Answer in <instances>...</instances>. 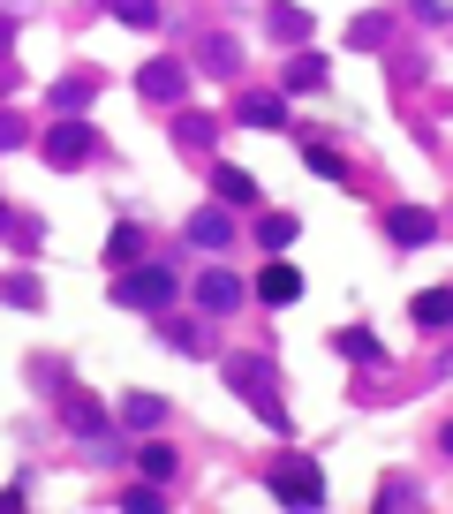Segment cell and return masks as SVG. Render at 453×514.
<instances>
[{
	"label": "cell",
	"mask_w": 453,
	"mask_h": 514,
	"mask_svg": "<svg viewBox=\"0 0 453 514\" xmlns=\"http://www.w3.org/2000/svg\"><path fill=\"white\" fill-rule=\"evenodd\" d=\"M53 106H61V114H84L91 91H84V84H61V91H53Z\"/></svg>",
	"instance_id": "d6986e66"
},
{
	"label": "cell",
	"mask_w": 453,
	"mask_h": 514,
	"mask_svg": "<svg viewBox=\"0 0 453 514\" xmlns=\"http://www.w3.org/2000/svg\"><path fill=\"white\" fill-rule=\"evenodd\" d=\"M114 16L121 23H151V16H159V0H114Z\"/></svg>",
	"instance_id": "ac0fdd59"
},
{
	"label": "cell",
	"mask_w": 453,
	"mask_h": 514,
	"mask_svg": "<svg viewBox=\"0 0 453 514\" xmlns=\"http://www.w3.org/2000/svg\"><path fill=\"white\" fill-rule=\"evenodd\" d=\"M272 484H280V499H295V507H318V499H325V484L310 477V469H280Z\"/></svg>",
	"instance_id": "8992f818"
},
{
	"label": "cell",
	"mask_w": 453,
	"mask_h": 514,
	"mask_svg": "<svg viewBox=\"0 0 453 514\" xmlns=\"http://www.w3.org/2000/svg\"><path fill=\"white\" fill-rule=\"evenodd\" d=\"M446 454H453V431H446Z\"/></svg>",
	"instance_id": "603a6c76"
},
{
	"label": "cell",
	"mask_w": 453,
	"mask_h": 514,
	"mask_svg": "<svg viewBox=\"0 0 453 514\" xmlns=\"http://www.w3.org/2000/svg\"><path fill=\"white\" fill-rule=\"evenodd\" d=\"M235 114L250 121V129H280V121H287V106H280V99H242Z\"/></svg>",
	"instance_id": "7c38bea8"
},
{
	"label": "cell",
	"mask_w": 453,
	"mask_h": 514,
	"mask_svg": "<svg viewBox=\"0 0 453 514\" xmlns=\"http://www.w3.org/2000/svg\"><path fill=\"white\" fill-rule=\"evenodd\" d=\"M340 348H348V356H355V363H386V348L370 341V333H340Z\"/></svg>",
	"instance_id": "2e32d148"
},
{
	"label": "cell",
	"mask_w": 453,
	"mask_h": 514,
	"mask_svg": "<svg viewBox=\"0 0 453 514\" xmlns=\"http://www.w3.org/2000/svg\"><path fill=\"white\" fill-rule=\"evenodd\" d=\"M325 84V53H295V69H287V91H318Z\"/></svg>",
	"instance_id": "8fae6325"
},
{
	"label": "cell",
	"mask_w": 453,
	"mask_h": 514,
	"mask_svg": "<svg viewBox=\"0 0 453 514\" xmlns=\"http://www.w3.org/2000/svg\"><path fill=\"white\" fill-rule=\"evenodd\" d=\"M393 242H401V250H416V242H431L438 235V220H431V212H393Z\"/></svg>",
	"instance_id": "52a82bcc"
},
{
	"label": "cell",
	"mask_w": 453,
	"mask_h": 514,
	"mask_svg": "<svg viewBox=\"0 0 453 514\" xmlns=\"http://www.w3.org/2000/svg\"><path fill=\"white\" fill-rule=\"evenodd\" d=\"M287 242H295V220H287V212H272V220H265V250H287Z\"/></svg>",
	"instance_id": "e0dca14e"
},
{
	"label": "cell",
	"mask_w": 453,
	"mask_h": 514,
	"mask_svg": "<svg viewBox=\"0 0 453 514\" xmlns=\"http://www.w3.org/2000/svg\"><path fill=\"white\" fill-rule=\"evenodd\" d=\"M272 31L295 46V38H310V16H302V8H272Z\"/></svg>",
	"instance_id": "9a60e30c"
},
{
	"label": "cell",
	"mask_w": 453,
	"mask_h": 514,
	"mask_svg": "<svg viewBox=\"0 0 453 514\" xmlns=\"http://www.w3.org/2000/svg\"><path fill=\"white\" fill-rule=\"evenodd\" d=\"M197 303H204V310H235V303H242V280H235V273H204V280H197Z\"/></svg>",
	"instance_id": "277c9868"
},
{
	"label": "cell",
	"mask_w": 453,
	"mask_h": 514,
	"mask_svg": "<svg viewBox=\"0 0 453 514\" xmlns=\"http://www.w3.org/2000/svg\"><path fill=\"white\" fill-rule=\"evenodd\" d=\"M8 31H16V23H8V16H0V46H8Z\"/></svg>",
	"instance_id": "7402d4cb"
},
{
	"label": "cell",
	"mask_w": 453,
	"mask_h": 514,
	"mask_svg": "<svg viewBox=\"0 0 453 514\" xmlns=\"http://www.w3.org/2000/svg\"><path fill=\"white\" fill-rule=\"evenodd\" d=\"M257 295H265V303H295V295H302L295 265H265V273H257Z\"/></svg>",
	"instance_id": "5b68a950"
},
{
	"label": "cell",
	"mask_w": 453,
	"mask_h": 514,
	"mask_svg": "<svg viewBox=\"0 0 453 514\" xmlns=\"http://www.w3.org/2000/svg\"><path fill=\"white\" fill-rule=\"evenodd\" d=\"M212 189L227 197V205H257V182H250V174H235V167H219V174H212Z\"/></svg>",
	"instance_id": "30bf717a"
},
{
	"label": "cell",
	"mask_w": 453,
	"mask_h": 514,
	"mask_svg": "<svg viewBox=\"0 0 453 514\" xmlns=\"http://www.w3.org/2000/svg\"><path fill=\"white\" fill-rule=\"evenodd\" d=\"M159 416H167V401H151V394H129V401H121V424H129V431H151Z\"/></svg>",
	"instance_id": "9c48e42d"
},
{
	"label": "cell",
	"mask_w": 453,
	"mask_h": 514,
	"mask_svg": "<svg viewBox=\"0 0 453 514\" xmlns=\"http://www.w3.org/2000/svg\"><path fill=\"white\" fill-rule=\"evenodd\" d=\"M8 144H23V114H0V152Z\"/></svg>",
	"instance_id": "44dd1931"
},
{
	"label": "cell",
	"mask_w": 453,
	"mask_h": 514,
	"mask_svg": "<svg viewBox=\"0 0 453 514\" xmlns=\"http://www.w3.org/2000/svg\"><path fill=\"white\" fill-rule=\"evenodd\" d=\"M182 84H189V76H182V61H151V69L136 76V91H144V99H159V106H174V99H182Z\"/></svg>",
	"instance_id": "3957f363"
},
{
	"label": "cell",
	"mask_w": 453,
	"mask_h": 514,
	"mask_svg": "<svg viewBox=\"0 0 453 514\" xmlns=\"http://www.w3.org/2000/svg\"><path fill=\"white\" fill-rule=\"evenodd\" d=\"M235 61H242V53H235V38H204V69H212V76H227Z\"/></svg>",
	"instance_id": "5bb4252c"
},
{
	"label": "cell",
	"mask_w": 453,
	"mask_h": 514,
	"mask_svg": "<svg viewBox=\"0 0 453 514\" xmlns=\"http://www.w3.org/2000/svg\"><path fill=\"white\" fill-rule=\"evenodd\" d=\"M227 235H235V227L219 220V212H204V220H189V242H204V250H227Z\"/></svg>",
	"instance_id": "4fadbf2b"
},
{
	"label": "cell",
	"mask_w": 453,
	"mask_h": 514,
	"mask_svg": "<svg viewBox=\"0 0 453 514\" xmlns=\"http://www.w3.org/2000/svg\"><path fill=\"white\" fill-rule=\"evenodd\" d=\"M46 159L53 167H91V159H99V137H91L84 121H61V129L46 137Z\"/></svg>",
	"instance_id": "7a4b0ae2"
},
{
	"label": "cell",
	"mask_w": 453,
	"mask_h": 514,
	"mask_svg": "<svg viewBox=\"0 0 453 514\" xmlns=\"http://www.w3.org/2000/svg\"><path fill=\"white\" fill-rule=\"evenodd\" d=\"M408 310H416V326H453V295H446V288L416 295V303H408Z\"/></svg>",
	"instance_id": "ba28073f"
},
{
	"label": "cell",
	"mask_w": 453,
	"mask_h": 514,
	"mask_svg": "<svg viewBox=\"0 0 453 514\" xmlns=\"http://www.w3.org/2000/svg\"><path fill=\"white\" fill-rule=\"evenodd\" d=\"M114 303H129V310H167V303H174V273H159V265H144V273L114 280Z\"/></svg>",
	"instance_id": "6da1fadb"
},
{
	"label": "cell",
	"mask_w": 453,
	"mask_h": 514,
	"mask_svg": "<svg viewBox=\"0 0 453 514\" xmlns=\"http://www.w3.org/2000/svg\"><path fill=\"white\" fill-rule=\"evenodd\" d=\"M144 469L151 477H174V446H144Z\"/></svg>",
	"instance_id": "ffe728a7"
},
{
	"label": "cell",
	"mask_w": 453,
	"mask_h": 514,
	"mask_svg": "<svg viewBox=\"0 0 453 514\" xmlns=\"http://www.w3.org/2000/svg\"><path fill=\"white\" fill-rule=\"evenodd\" d=\"M0 227H8V212H0Z\"/></svg>",
	"instance_id": "cb8c5ba5"
}]
</instances>
